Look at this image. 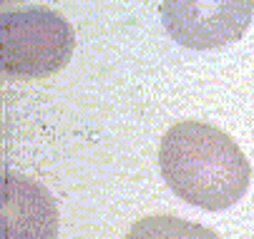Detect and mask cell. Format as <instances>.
Masks as SVG:
<instances>
[{
	"mask_svg": "<svg viewBox=\"0 0 254 239\" xmlns=\"http://www.w3.org/2000/svg\"><path fill=\"white\" fill-rule=\"evenodd\" d=\"M159 169L176 196L206 212L237 204L252 179L237 141L206 121L174 123L159 146Z\"/></svg>",
	"mask_w": 254,
	"mask_h": 239,
	"instance_id": "1",
	"label": "cell"
},
{
	"mask_svg": "<svg viewBox=\"0 0 254 239\" xmlns=\"http://www.w3.org/2000/svg\"><path fill=\"white\" fill-rule=\"evenodd\" d=\"M0 68L10 78H46L68 65L76 48L70 23L48 8L8 10L0 18Z\"/></svg>",
	"mask_w": 254,
	"mask_h": 239,
	"instance_id": "2",
	"label": "cell"
},
{
	"mask_svg": "<svg viewBox=\"0 0 254 239\" xmlns=\"http://www.w3.org/2000/svg\"><path fill=\"white\" fill-rule=\"evenodd\" d=\"M254 18V0H164L161 23L169 38L191 51L239 41Z\"/></svg>",
	"mask_w": 254,
	"mask_h": 239,
	"instance_id": "3",
	"label": "cell"
},
{
	"mask_svg": "<svg viewBox=\"0 0 254 239\" xmlns=\"http://www.w3.org/2000/svg\"><path fill=\"white\" fill-rule=\"evenodd\" d=\"M58 209L53 196L33 179L3 177V239H56Z\"/></svg>",
	"mask_w": 254,
	"mask_h": 239,
	"instance_id": "4",
	"label": "cell"
},
{
	"mask_svg": "<svg viewBox=\"0 0 254 239\" xmlns=\"http://www.w3.org/2000/svg\"><path fill=\"white\" fill-rule=\"evenodd\" d=\"M126 239H222L214 229L201 227L196 222H187L179 217H169V214H156V217H146L138 219Z\"/></svg>",
	"mask_w": 254,
	"mask_h": 239,
	"instance_id": "5",
	"label": "cell"
},
{
	"mask_svg": "<svg viewBox=\"0 0 254 239\" xmlns=\"http://www.w3.org/2000/svg\"><path fill=\"white\" fill-rule=\"evenodd\" d=\"M3 3H5V0H3Z\"/></svg>",
	"mask_w": 254,
	"mask_h": 239,
	"instance_id": "6",
	"label": "cell"
}]
</instances>
